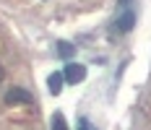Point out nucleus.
<instances>
[{
    "label": "nucleus",
    "instance_id": "obj_6",
    "mask_svg": "<svg viewBox=\"0 0 151 130\" xmlns=\"http://www.w3.org/2000/svg\"><path fill=\"white\" fill-rule=\"evenodd\" d=\"M52 130H68V125H65V117H63L60 112L52 117Z\"/></svg>",
    "mask_w": 151,
    "mask_h": 130
},
{
    "label": "nucleus",
    "instance_id": "obj_8",
    "mask_svg": "<svg viewBox=\"0 0 151 130\" xmlns=\"http://www.w3.org/2000/svg\"><path fill=\"white\" fill-rule=\"evenodd\" d=\"M3 75H5V70H3V65H0V81H3Z\"/></svg>",
    "mask_w": 151,
    "mask_h": 130
},
{
    "label": "nucleus",
    "instance_id": "obj_3",
    "mask_svg": "<svg viewBox=\"0 0 151 130\" xmlns=\"http://www.w3.org/2000/svg\"><path fill=\"white\" fill-rule=\"evenodd\" d=\"M47 83H50V94H52V96H58V94L63 91V83H65V75H63V73H52V75L47 78Z\"/></svg>",
    "mask_w": 151,
    "mask_h": 130
},
{
    "label": "nucleus",
    "instance_id": "obj_4",
    "mask_svg": "<svg viewBox=\"0 0 151 130\" xmlns=\"http://www.w3.org/2000/svg\"><path fill=\"white\" fill-rule=\"evenodd\" d=\"M133 24H136V13H133V11H125V13L117 18V31H130Z\"/></svg>",
    "mask_w": 151,
    "mask_h": 130
},
{
    "label": "nucleus",
    "instance_id": "obj_5",
    "mask_svg": "<svg viewBox=\"0 0 151 130\" xmlns=\"http://www.w3.org/2000/svg\"><path fill=\"white\" fill-rule=\"evenodd\" d=\"M58 55H60L63 60L73 57V55H76V44H70V42H58Z\"/></svg>",
    "mask_w": 151,
    "mask_h": 130
},
{
    "label": "nucleus",
    "instance_id": "obj_1",
    "mask_svg": "<svg viewBox=\"0 0 151 130\" xmlns=\"http://www.w3.org/2000/svg\"><path fill=\"white\" fill-rule=\"evenodd\" d=\"M63 75H65L68 83H73V86H76V83H81V81L86 78V68H83L81 62H68L65 70H63Z\"/></svg>",
    "mask_w": 151,
    "mask_h": 130
},
{
    "label": "nucleus",
    "instance_id": "obj_2",
    "mask_svg": "<svg viewBox=\"0 0 151 130\" xmlns=\"http://www.w3.org/2000/svg\"><path fill=\"white\" fill-rule=\"evenodd\" d=\"M31 101H34V96L24 88H11L5 94V104H31Z\"/></svg>",
    "mask_w": 151,
    "mask_h": 130
},
{
    "label": "nucleus",
    "instance_id": "obj_7",
    "mask_svg": "<svg viewBox=\"0 0 151 130\" xmlns=\"http://www.w3.org/2000/svg\"><path fill=\"white\" fill-rule=\"evenodd\" d=\"M78 130H94V128H91V122H89V120H81V125H78Z\"/></svg>",
    "mask_w": 151,
    "mask_h": 130
}]
</instances>
